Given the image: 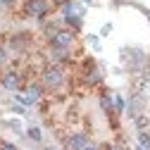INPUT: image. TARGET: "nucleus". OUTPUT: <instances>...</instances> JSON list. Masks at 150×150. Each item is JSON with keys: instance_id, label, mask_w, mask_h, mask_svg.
Listing matches in <instances>:
<instances>
[{"instance_id": "nucleus-1", "label": "nucleus", "mask_w": 150, "mask_h": 150, "mask_svg": "<svg viewBox=\"0 0 150 150\" xmlns=\"http://www.w3.org/2000/svg\"><path fill=\"white\" fill-rule=\"evenodd\" d=\"M48 0H26L24 3V12L29 14V17H43L45 12H48Z\"/></svg>"}, {"instance_id": "nucleus-2", "label": "nucleus", "mask_w": 150, "mask_h": 150, "mask_svg": "<svg viewBox=\"0 0 150 150\" xmlns=\"http://www.w3.org/2000/svg\"><path fill=\"white\" fill-rule=\"evenodd\" d=\"M62 69L60 67H48L45 71H43V83L45 86H50V88H55V86H60L62 83Z\"/></svg>"}, {"instance_id": "nucleus-3", "label": "nucleus", "mask_w": 150, "mask_h": 150, "mask_svg": "<svg viewBox=\"0 0 150 150\" xmlns=\"http://www.w3.org/2000/svg\"><path fill=\"white\" fill-rule=\"evenodd\" d=\"M50 43H52L55 50H64V48L71 43V33H69V31H57V33L50 38Z\"/></svg>"}, {"instance_id": "nucleus-4", "label": "nucleus", "mask_w": 150, "mask_h": 150, "mask_svg": "<svg viewBox=\"0 0 150 150\" xmlns=\"http://www.w3.org/2000/svg\"><path fill=\"white\" fill-rule=\"evenodd\" d=\"M0 83H3L5 88H10V91H17L19 88V76H17L14 71H5L3 76H0Z\"/></svg>"}, {"instance_id": "nucleus-5", "label": "nucleus", "mask_w": 150, "mask_h": 150, "mask_svg": "<svg viewBox=\"0 0 150 150\" xmlns=\"http://www.w3.org/2000/svg\"><path fill=\"white\" fill-rule=\"evenodd\" d=\"M67 145H69V150H83V148L88 145V138H86L83 134H74V136H69Z\"/></svg>"}, {"instance_id": "nucleus-6", "label": "nucleus", "mask_w": 150, "mask_h": 150, "mask_svg": "<svg viewBox=\"0 0 150 150\" xmlns=\"http://www.w3.org/2000/svg\"><path fill=\"white\" fill-rule=\"evenodd\" d=\"M26 45H29V36L26 33H17V36L10 38V48L12 50H24Z\"/></svg>"}, {"instance_id": "nucleus-7", "label": "nucleus", "mask_w": 150, "mask_h": 150, "mask_svg": "<svg viewBox=\"0 0 150 150\" xmlns=\"http://www.w3.org/2000/svg\"><path fill=\"white\" fill-rule=\"evenodd\" d=\"M86 81H88V83H98V81H100V71L93 69L91 74H86Z\"/></svg>"}, {"instance_id": "nucleus-8", "label": "nucleus", "mask_w": 150, "mask_h": 150, "mask_svg": "<svg viewBox=\"0 0 150 150\" xmlns=\"http://www.w3.org/2000/svg\"><path fill=\"white\" fill-rule=\"evenodd\" d=\"M43 31H45L48 38H52V36L57 33V26H55V24H45V26H43Z\"/></svg>"}, {"instance_id": "nucleus-9", "label": "nucleus", "mask_w": 150, "mask_h": 150, "mask_svg": "<svg viewBox=\"0 0 150 150\" xmlns=\"http://www.w3.org/2000/svg\"><path fill=\"white\" fill-rule=\"evenodd\" d=\"M112 100H115V103H112V107H115L117 112H122V110H124V100H122L119 96H117V98H112Z\"/></svg>"}, {"instance_id": "nucleus-10", "label": "nucleus", "mask_w": 150, "mask_h": 150, "mask_svg": "<svg viewBox=\"0 0 150 150\" xmlns=\"http://www.w3.org/2000/svg\"><path fill=\"white\" fill-rule=\"evenodd\" d=\"M100 105H103V110H107V112H112V98H107V96H105V98L100 100Z\"/></svg>"}, {"instance_id": "nucleus-11", "label": "nucleus", "mask_w": 150, "mask_h": 150, "mask_svg": "<svg viewBox=\"0 0 150 150\" xmlns=\"http://www.w3.org/2000/svg\"><path fill=\"white\" fill-rule=\"evenodd\" d=\"M138 141H141V145H143V148H150V136H148V134H141V136H138Z\"/></svg>"}, {"instance_id": "nucleus-12", "label": "nucleus", "mask_w": 150, "mask_h": 150, "mask_svg": "<svg viewBox=\"0 0 150 150\" xmlns=\"http://www.w3.org/2000/svg\"><path fill=\"white\" fill-rule=\"evenodd\" d=\"M29 136H31L33 141H41V131H38V129H29Z\"/></svg>"}, {"instance_id": "nucleus-13", "label": "nucleus", "mask_w": 150, "mask_h": 150, "mask_svg": "<svg viewBox=\"0 0 150 150\" xmlns=\"http://www.w3.org/2000/svg\"><path fill=\"white\" fill-rule=\"evenodd\" d=\"M136 126H138V129H145V126H148V119H145V117H136Z\"/></svg>"}, {"instance_id": "nucleus-14", "label": "nucleus", "mask_w": 150, "mask_h": 150, "mask_svg": "<svg viewBox=\"0 0 150 150\" xmlns=\"http://www.w3.org/2000/svg\"><path fill=\"white\" fill-rule=\"evenodd\" d=\"M0 150H17L12 143H3V141H0Z\"/></svg>"}, {"instance_id": "nucleus-15", "label": "nucleus", "mask_w": 150, "mask_h": 150, "mask_svg": "<svg viewBox=\"0 0 150 150\" xmlns=\"http://www.w3.org/2000/svg\"><path fill=\"white\" fill-rule=\"evenodd\" d=\"M5 57H7V55H5V50H0V64L5 62Z\"/></svg>"}, {"instance_id": "nucleus-16", "label": "nucleus", "mask_w": 150, "mask_h": 150, "mask_svg": "<svg viewBox=\"0 0 150 150\" xmlns=\"http://www.w3.org/2000/svg\"><path fill=\"white\" fill-rule=\"evenodd\" d=\"M12 3V0H0V5H10Z\"/></svg>"}, {"instance_id": "nucleus-17", "label": "nucleus", "mask_w": 150, "mask_h": 150, "mask_svg": "<svg viewBox=\"0 0 150 150\" xmlns=\"http://www.w3.org/2000/svg\"><path fill=\"white\" fill-rule=\"evenodd\" d=\"M83 150H98V148H93V145H86V148H83Z\"/></svg>"}, {"instance_id": "nucleus-18", "label": "nucleus", "mask_w": 150, "mask_h": 150, "mask_svg": "<svg viewBox=\"0 0 150 150\" xmlns=\"http://www.w3.org/2000/svg\"><path fill=\"white\" fill-rule=\"evenodd\" d=\"M138 150H143V148H138Z\"/></svg>"}]
</instances>
